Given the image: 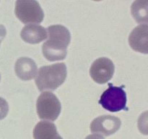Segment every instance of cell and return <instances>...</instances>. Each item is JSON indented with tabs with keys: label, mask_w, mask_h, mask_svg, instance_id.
<instances>
[{
	"label": "cell",
	"mask_w": 148,
	"mask_h": 139,
	"mask_svg": "<svg viewBox=\"0 0 148 139\" xmlns=\"http://www.w3.org/2000/svg\"><path fill=\"white\" fill-rule=\"evenodd\" d=\"M34 139H63L57 132L56 125L51 122L40 121L33 130Z\"/></svg>",
	"instance_id": "obj_11"
},
{
	"label": "cell",
	"mask_w": 148,
	"mask_h": 139,
	"mask_svg": "<svg viewBox=\"0 0 148 139\" xmlns=\"http://www.w3.org/2000/svg\"><path fill=\"white\" fill-rule=\"evenodd\" d=\"M9 106L7 101L0 97V120L5 118L8 114Z\"/></svg>",
	"instance_id": "obj_13"
},
{
	"label": "cell",
	"mask_w": 148,
	"mask_h": 139,
	"mask_svg": "<svg viewBox=\"0 0 148 139\" xmlns=\"http://www.w3.org/2000/svg\"><path fill=\"white\" fill-rule=\"evenodd\" d=\"M15 14L22 23H40L44 14L40 4L35 0H18L15 4Z\"/></svg>",
	"instance_id": "obj_5"
},
{
	"label": "cell",
	"mask_w": 148,
	"mask_h": 139,
	"mask_svg": "<svg viewBox=\"0 0 148 139\" xmlns=\"http://www.w3.org/2000/svg\"><path fill=\"white\" fill-rule=\"evenodd\" d=\"M109 87L106 90L99 100V104L105 109L111 112H116L127 108V94L124 91V85L121 87L114 86L111 83L108 84Z\"/></svg>",
	"instance_id": "obj_3"
},
{
	"label": "cell",
	"mask_w": 148,
	"mask_h": 139,
	"mask_svg": "<svg viewBox=\"0 0 148 139\" xmlns=\"http://www.w3.org/2000/svg\"><path fill=\"white\" fill-rule=\"evenodd\" d=\"M66 78V67L64 63L53 64L39 69L36 84L39 91H54L64 83Z\"/></svg>",
	"instance_id": "obj_2"
},
{
	"label": "cell",
	"mask_w": 148,
	"mask_h": 139,
	"mask_svg": "<svg viewBox=\"0 0 148 139\" xmlns=\"http://www.w3.org/2000/svg\"><path fill=\"white\" fill-rule=\"evenodd\" d=\"M0 81H1V75H0Z\"/></svg>",
	"instance_id": "obj_16"
},
{
	"label": "cell",
	"mask_w": 148,
	"mask_h": 139,
	"mask_svg": "<svg viewBox=\"0 0 148 139\" xmlns=\"http://www.w3.org/2000/svg\"><path fill=\"white\" fill-rule=\"evenodd\" d=\"M115 66L107 57H101L94 61L90 69V75L95 82L99 84L106 83L112 78Z\"/></svg>",
	"instance_id": "obj_6"
},
{
	"label": "cell",
	"mask_w": 148,
	"mask_h": 139,
	"mask_svg": "<svg viewBox=\"0 0 148 139\" xmlns=\"http://www.w3.org/2000/svg\"><path fill=\"white\" fill-rule=\"evenodd\" d=\"M147 24H142L132 30L129 37L130 46L136 52L147 54Z\"/></svg>",
	"instance_id": "obj_8"
},
{
	"label": "cell",
	"mask_w": 148,
	"mask_h": 139,
	"mask_svg": "<svg viewBox=\"0 0 148 139\" xmlns=\"http://www.w3.org/2000/svg\"><path fill=\"white\" fill-rule=\"evenodd\" d=\"M132 14L134 20L139 23L147 24L148 1L147 0H137L132 4Z\"/></svg>",
	"instance_id": "obj_12"
},
{
	"label": "cell",
	"mask_w": 148,
	"mask_h": 139,
	"mask_svg": "<svg viewBox=\"0 0 148 139\" xmlns=\"http://www.w3.org/2000/svg\"><path fill=\"white\" fill-rule=\"evenodd\" d=\"M85 139H105L103 136H99V135H90V136H87Z\"/></svg>",
	"instance_id": "obj_15"
},
{
	"label": "cell",
	"mask_w": 148,
	"mask_h": 139,
	"mask_svg": "<svg viewBox=\"0 0 148 139\" xmlns=\"http://www.w3.org/2000/svg\"><path fill=\"white\" fill-rule=\"evenodd\" d=\"M36 109L40 119L53 121L59 116L62 107L59 100L53 93L44 91L38 98Z\"/></svg>",
	"instance_id": "obj_4"
},
{
	"label": "cell",
	"mask_w": 148,
	"mask_h": 139,
	"mask_svg": "<svg viewBox=\"0 0 148 139\" xmlns=\"http://www.w3.org/2000/svg\"><path fill=\"white\" fill-rule=\"evenodd\" d=\"M6 34H7V31H6L5 27L0 24V43H1L2 40L4 39Z\"/></svg>",
	"instance_id": "obj_14"
},
{
	"label": "cell",
	"mask_w": 148,
	"mask_h": 139,
	"mask_svg": "<svg viewBox=\"0 0 148 139\" xmlns=\"http://www.w3.org/2000/svg\"><path fill=\"white\" fill-rule=\"evenodd\" d=\"M20 36L25 42L36 44L40 43L47 38V30L39 25L29 24L23 28Z\"/></svg>",
	"instance_id": "obj_10"
},
{
	"label": "cell",
	"mask_w": 148,
	"mask_h": 139,
	"mask_svg": "<svg viewBox=\"0 0 148 139\" xmlns=\"http://www.w3.org/2000/svg\"><path fill=\"white\" fill-rule=\"evenodd\" d=\"M14 70L19 78L23 81H30L37 75L38 67L32 59L21 57L16 62Z\"/></svg>",
	"instance_id": "obj_9"
},
{
	"label": "cell",
	"mask_w": 148,
	"mask_h": 139,
	"mask_svg": "<svg viewBox=\"0 0 148 139\" xmlns=\"http://www.w3.org/2000/svg\"><path fill=\"white\" fill-rule=\"evenodd\" d=\"M121 125L119 118L112 115H103L92 120L90 130L92 133L103 136L114 134Z\"/></svg>",
	"instance_id": "obj_7"
},
{
	"label": "cell",
	"mask_w": 148,
	"mask_h": 139,
	"mask_svg": "<svg viewBox=\"0 0 148 139\" xmlns=\"http://www.w3.org/2000/svg\"><path fill=\"white\" fill-rule=\"evenodd\" d=\"M49 39L42 46L43 56L50 62L63 60L67 54V46L71 41V34L66 27L61 25L49 26Z\"/></svg>",
	"instance_id": "obj_1"
}]
</instances>
